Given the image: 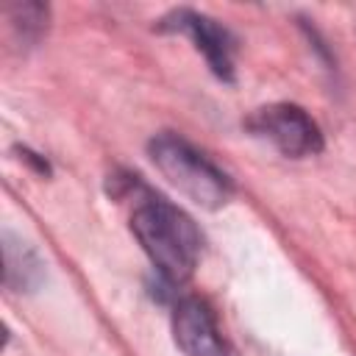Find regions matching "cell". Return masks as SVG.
<instances>
[{"instance_id":"obj_2","label":"cell","mask_w":356,"mask_h":356,"mask_svg":"<svg viewBox=\"0 0 356 356\" xmlns=\"http://www.w3.org/2000/svg\"><path fill=\"white\" fill-rule=\"evenodd\" d=\"M147 156L181 195L203 209H220L234 195L231 178L203 150L172 131L156 134L147 142Z\"/></svg>"},{"instance_id":"obj_5","label":"cell","mask_w":356,"mask_h":356,"mask_svg":"<svg viewBox=\"0 0 356 356\" xmlns=\"http://www.w3.org/2000/svg\"><path fill=\"white\" fill-rule=\"evenodd\" d=\"M172 337L184 356H236L217 328V317L200 298L178 300L172 312Z\"/></svg>"},{"instance_id":"obj_6","label":"cell","mask_w":356,"mask_h":356,"mask_svg":"<svg viewBox=\"0 0 356 356\" xmlns=\"http://www.w3.org/2000/svg\"><path fill=\"white\" fill-rule=\"evenodd\" d=\"M3 281L11 292H33L44 281V261L11 231H3Z\"/></svg>"},{"instance_id":"obj_1","label":"cell","mask_w":356,"mask_h":356,"mask_svg":"<svg viewBox=\"0 0 356 356\" xmlns=\"http://www.w3.org/2000/svg\"><path fill=\"white\" fill-rule=\"evenodd\" d=\"M131 231L150 264L170 284H184L200 259V231L186 211L164 197L142 200L131 214Z\"/></svg>"},{"instance_id":"obj_7","label":"cell","mask_w":356,"mask_h":356,"mask_svg":"<svg viewBox=\"0 0 356 356\" xmlns=\"http://www.w3.org/2000/svg\"><path fill=\"white\" fill-rule=\"evenodd\" d=\"M6 14L22 42H36L47 28V6L42 3H17L8 6Z\"/></svg>"},{"instance_id":"obj_4","label":"cell","mask_w":356,"mask_h":356,"mask_svg":"<svg viewBox=\"0 0 356 356\" xmlns=\"http://www.w3.org/2000/svg\"><path fill=\"white\" fill-rule=\"evenodd\" d=\"M161 28L186 33L195 42V47L206 56L211 72L220 81H234V36L225 25L192 8H178L161 19Z\"/></svg>"},{"instance_id":"obj_3","label":"cell","mask_w":356,"mask_h":356,"mask_svg":"<svg viewBox=\"0 0 356 356\" xmlns=\"http://www.w3.org/2000/svg\"><path fill=\"white\" fill-rule=\"evenodd\" d=\"M248 131L267 139L278 153L289 159L314 156L323 150L320 125L306 114V108L295 103H273L261 106L248 117Z\"/></svg>"}]
</instances>
